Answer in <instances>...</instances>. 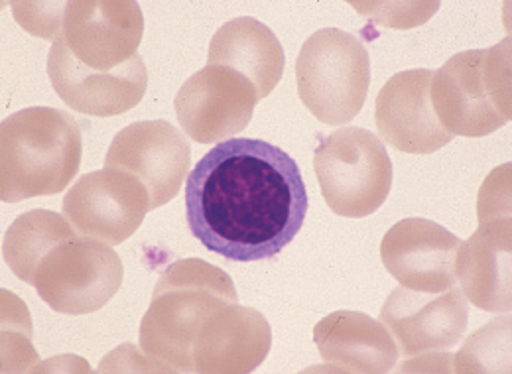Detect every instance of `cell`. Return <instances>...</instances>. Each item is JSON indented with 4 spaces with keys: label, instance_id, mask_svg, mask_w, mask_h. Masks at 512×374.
I'll list each match as a JSON object with an SVG mask.
<instances>
[{
    "label": "cell",
    "instance_id": "obj_11",
    "mask_svg": "<svg viewBox=\"0 0 512 374\" xmlns=\"http://www.w3.org/2000/svg\"><path fill=\"white\" fill-rule=\"evenodd\" d=\"M62 211L73 229L111 247L130 239L150 209V195L134 176L105 168L67 189Z\"/></svg>",
    "mask_w": 512,
    "mask_h": 374
},
{
    "label": "cell",
    "instance_id": "obj_12",
    "mask_svg": "<svg viewBox=\"0 0 512 374\" xmlns=\"http://www.w3.org/2000/svg\"><path fill=\"white\" fill-rule=\"evenodd\" d=\"M260 101L255 85L225 65H205L180 87L174 107L184 132L199 144L243 132Z\"/></svg>",
    "mask_w": 512,
    "mask_h": 374
},
{
    "label": "cell",
    "instance_id": "obj_8",
    "mask_svg": "<svg viewBox=\"0 0 512 374\" xmlns=\"http://www.w3.org/2000/svg\"><path fill=\"white\" fill-rule=\"evenodd\" d=\"M123 274L117 250L75 233L40 260L30 286L54 312L87 315L99 312L115 298Z\"/></svg>",
    "mask_w": 512,
    "mask_h": 374
},
{
    "label": "cell",
    "instance_id": "obj_1",
    "mask_svg": "<svg viewBox=\"0 0 512 374\" xmlns=\"http://www.w3.org/2000/svg\"><path fill=\"white\" fill-rule=\"evenodd\" d=\"M306 213L308 191L296 160L264 140L219 142L186 182L193 237L235 262L278 256L304 227Z\"/></svg>",
    "mask_w": 512,
    "mask_h": 374
},
{
    "label": "cell",
    "instance_id": "obj_2",
    "mask_svg": "<svg viewBox=\"0 0 512 374\" xmlns=\"http://www.w3.org/2000/svg\"><path fill=\"white\" fill-rule=\"evenodd\" d=\"M233 304H239L237 288L221 268L201 258L170 264L140 321L138 345L152 373H190L199 331Z\"/></svg>",
    "mask_w": 512,
    "mask_h": 374
},
{
    "label": "cell",
    "instance_id": "obj_5",
    "mask_svg": "<svg viewBox=\"0 0 512 374\" xmlns=\"http://www.w3.org/2000/svg\"><path fill=\"white\" fill-rule=\"evenodd\" d=\"M298 95L323 125H347L365 107L371 60L365 44L335 28L312 34L296 60Z\"/></svg>",
    "mask_w": 512,
    "mask_h": 374
},
{
    "label": "cell",
    "instance_id": "obj_19",
    "mask_svg": "<svg viewBox=\"0 0 512 374\" xmlns=\"http://www.w3.org/2000/svg\"><path fill=\"white\" fill-rule=\"evenodd\" d=\"M207 65H225L245 75L266 99L284 75L286 56L276 34L251 16L225 22L209 44Z\"/></svg>",
    "mask_w": 512,
    "mask_h": 374
},
{
    "label": "cell",
    "instance_id": "obj_17",
    "mask_svg": "<svg viewBox=\"0 0 512 374\" xmlns=\"http://www.w3.org/2000/svg\"><path fill=\"white\" fill-rule=\"evenodd\" d=\"M272 347L268 319L253 308L233 304L199 331L190 373L249 374L262 365Z\"/></svg>",
    "mask_w": 512,
    "mask_h": 374
},
{
    "label": "cell",
    "instance_id": "obj_10",
    "mask_svg": "<svg viewBox=\"0 0 512 374\" xmlns=\"http://www.w3.org/2000/svg\"><path fill=\"white\" fill-rule=\"evenodd\" d=\"M190 140L168 121H138L115 134L105 168L134 176L150 195V209L170 203L192 172Z\"/></svg>",
    "mask_w": 512,
    "mask_h": 374
},
{
    "label": "cell",
    "instance_id": "obj_18",
    "mask_svg": "<svg viewBox=\"0 0 512 374\" xmlns=\"http://www.w3.org/2000/svg\"><path fill=\"white\" fill-rule=\"evenodd\" d=\"M314 341L335 373H390L398 363L394 337L383 321L367 313H329L314 327Z\"/></svg>",
    "mask_w": 512,
    "mask_h": 374
},
{
    "label": "cell",
    "instance_id": "obj_13",
    "mask_svg": "<svg viewBox=\"0 0 512 374\" xmlns=\"http://www.w3.org/2000/svg\"><path fill=\"white\" fill-rule=\"evenodd\" d=\"M381 321L404 357H420L455 347L469 321L467 298L459 286L442 294L396 288L386 298Z\"/></svg>",
    "mask_w": 512,
    "mask_h": 374
},
{
    "label": "cell",
    "instance_id": "obj_21",
    "mask_svg": "<svg viewBox=\"0 0 512 374\" xmlns=\"http://www.w3.org/2000/svg\"><path fill=\"white\" fill-rule=\"evenodd\" d=\"M64 2H12L16 22L32 36L56 40Z\"/></svg>",
    "mask_w": 512,
    "mask_h": 374
},
{
    "label": "cell",
    "instance_id": "obj_14",
    "mask_svg": "<svg viewBox=\"0 0 512 374\" xmlns=\"http://www.w3.org/2000/svg\"><path fill=\"white\" fill-rule=\"evenodd\" d=\"M50 81L65 105L91 117H119L146 95L148 69L140 56L113 71H95L77 62L60 40L48 56Z\"/></svg>",
    "mask_w": 512,
    "mask_h": 374
},
{
    "label": "cell",
    "instance_id": "obj_15",
    "mask_svg": "<svg viewBox=\"0 0 512 374\" xmlns=\"http://www.w3.org/2000/svg\"><path fill=\"white\" fill-rule=\"evenodd\" d=\"M461 241L446 227L420 217L392 225L381 243L384 268L402 288L442 294L457 284L455 256Z\"/></svg>",
    "mask_w": 512,
    "mask_h": 374
},
{
    "label": "cell",
    "instance_id": "obj_6",
    "mask_svg": "<svg viewBox=\"0 0 512 374\" xmlns=\"http://www.w3.org/2000/svg\"><path fill=\"white\" fill-rule=\"evenodd\" d=\"M477 207L481 225L459 245L455 278L475 308L511 313V164L489 176Z\"/></svg>",
    "mask_w": 512,
    "mask_h": 374
},
{
    "label": "cell",
    "instance_id": "obj_16",
    "mask_svg": "<svg viewBox=\"0 0 512 374\" xmlns=\"http://www.w3.org/2000/svg\"><path fill=\"white\" fill-rule=\"evenodd\" d=\"M432 69H408L392 75L377 95L375 123L381 140L406 154H432L451 142L430 97Z\"/></svg>",
    "mask_w": 512,
    "mask_h": 374
},
{
    "label": "cell",
    "instance_id": "obj_3",
    "mask_svg": "<svg viewBox=\"0 0 512 374\" xmlns=\"http://www.w3.org/2000/svg\"><path fill=\"white\" fill-rule=\"evenodd\" d=\"M81 156V128L64 111L30 107L6 117L0 126L2 203L62 193L77 176Z\"/></svg>",
    "mask_w": 512,
    "mask_h": 374
},
{
    "label": "cell",
    "instance_id": "obj_9",
    "mask_svg": "<svg viewBox=\"0 0 512 374\" xmlns=\"http://www.w3.org/2000/svg\"><path fill=\"white\" fill-rule=\"evenodd\" d=\"M144 16L134 0L64 2L58 38L89 69L113 71L138 56Z\"/></svg>",
    "mask_w": 512,
    "mask_h": 374
},
{
    "label": "cell",
    "instance_id": "obj_4",
    "mask_svg": "<svg viewBox=\"0 0 512 374\" xmlns=\"http://www.w3.org/2000/svg\"><path fill=\"white\" fill-rule=\"evenodd\" d=\"M511 36L449 58L430 81L434 113L451 136L479 138L511 123Z\"/></svg>",
    "mask_w": 512,
    "mask_h": 374
},
{
    "label": "cell",
    "instance_id": "obj_7",
    "mask_svg": "<svg viewBox=\"0 0 512 374\" xmlns=\"http://www.w3.org/2000/svg\"><path fill=\"white\" fill-rule=\"evenodd\" d=\"M314 170L327 207L349 219L381 209L392 187V162L383 140L359 126L331 132L316 150Z\"/></svg>",
    "mask_w": 512,
    "mask_h": 374
},
{
    "label": "cell",
    "instance_id": "obj_20",
    "mask_svg": "<svg viewBox=\"0 0 512 374\" xmlns=\"http://www.w3.org/2000/svg\"><path fill=\"white\" fill-rule=\"evenodd\" d=\"M75 233L77 231L73 229V225L60 213L48 209H34L22 213L14 219L4 235V260L14 276H18L26 284H32L40 260Z\"/></svg>",
    "mask_w": 512,
    "mask_h": 374
}]
</instances>
